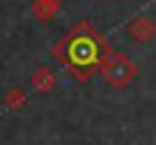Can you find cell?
I'll use <instances>...</instances> for the list:
<instances>
[{
  "label": "cell",
  "mask_w": 156,
  "mask_h": 145,
  "mask_svg": "<svg viewBox=\"0 0 156 145\" xmlns=\"http://www.w3.org/2000/svg\"><path fill=\"white\" fill-rule=\"evenodd\" d=\"M32 83H34V87H37V90L46 92V90H51V87L55 85V76H53V72H48L46 67H41L37 74H34Z\"/></svg>",
  "instance_id": "cell-5"
},
{
  "label": "cell",
  "mask_w": 156,
  "mask_h": 145,
  "mask_svg": "<svg viewBox=\"0 0 156 145\" xmlns=\"http://www.w3.org/2000/svg\"><path fill=\"white\" fill-rule=\"evenodd\" d=\"M23 97H21V92L19 90H12V95H9V104H19Z\"/></svg>",
  "instance_id": "cell-6"
},
{
  "label": "cell",
  "mask_w": 156,
  "mask_h": 145,
  "mask_svg": "<svg viewBox=\"0 0 156 145\" xmlns=\"http://www.w3.org/2000/svg\"><path fill=\"white\" fill-rule=\"evenodd\" d=\"M99 72H101V78L108 85L126 87L129 83L136 78L138 69H136V65L131 62V58H126V55H122V53H110Z\"/></svg>",
  "instance_id": "cell-2"
},
{
  "label": "cell",
  "mask_w": 156,
  "mask_h": 145,
  "mask_svg": "<svg viewBox=\"0 0 156 145\" xmlns=\"http://www.w3.org/2000/svg\"><path fill=\"white\" fill-rule=\"evenodd\" d=\"M55 58L78 78L90 81L97 69L106 62V58L112 53L106 39L97 32L90 23H78L60 44H55Z\"/></svg>",
  "instance_id": "cell-1"
},
{
  "label": "cell",
  "mask_w": 156,
  "mask_h": 145,
  "mask_svg": "<svg viewBox=\"0 0 156 145\" xmlns=\"http://www.w3.org/2000/svg\"><path fill=\"white\" fill-rule=\"evenodd\" d=\"M126 30L136 42H151L156 35V23L151 19H147V16H138V19H133L129 23Z\"/></svg>",
  "instance_id": "cell-3"
},
{
  "label": "cell",
  "mask_w": 156,
  "mask_h": 145,
  "mask_svg": "<svg viewBox=\"0 0 156 145\" xmlns=\"http://www.w3.org/2000/svg\"><path fill=\"white\" fill-rule=\"evenodd\" d=\"M58 9H60V0H37L34 2V14L41 21H48Z\"/></svg>",
  "instance_id": "cell-4"
}]
</instances>
